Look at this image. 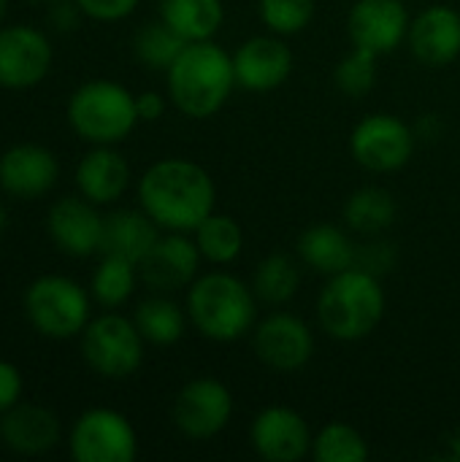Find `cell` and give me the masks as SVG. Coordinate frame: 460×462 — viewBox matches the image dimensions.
Listing matches in <instances>:
<instances>
[{
  "label": "cell",
  "instance_id": "52a82bcc",
  "mask_svg": "<svg viewBox=\"0 0 460 462\" xmlns=\"http://www.w3.org/2000/svg\"><path fill=\"white\" fill-rule=\"evenodd\" d=\"M81 357L87 368L103 379L122 382L138 374L144 365L146 341L138 333L133 317H122L117 311H103L92 317L79 336Z\"/></svg>",
  "mask_w": 460,
  "mask_h": 462
},
{
  "label": "cell",
  "instance_id": "7c38bea8",
  "mask_svg": "<svg viewBox=\"0 0 460 462\" xmlns=\"http://www.w3.org/2000/svg\"><path fill=\"white\" fill-rule=\"evenodd\" d=\"M54 62L52 41L33 24H0V87L33 89Z\"/></svg>",
  "mask_w": 460,
  "mask_h": 462
},
{
  "label": "cell",
  "instance_id": "60d3db41",
  "mask_svg": "<svg viewBox=\"0 0 460 462\" xmlns=\"http://www.w3.org/2000/svg\"><path fill=\"white\" fill-rule=\"evenodd\" d=\"M5 11H8V0H0V24L5 19Z\"/></svg>",
  "mask_w": 460,
  "mask_h": 462
},
{
  "label": "cell",
  "instance_id": "6da1fadb",
  "mask_svg": "<svg viewBox=\"0 0 460 462\" xmlns=\"http://www.w3.org/2000/svg\"><path fill=\"white\" fill-rule=\"evenodd\" d=\"M136 195L138 206L163 233H195L217 203L214 179L187 157H163L152 162L141 173Z\"/></svg>",
  "mask_w": 460,
  "mask_h": 462
},
{
  "label": "cell",
  "instance_id": "9a60e30c",
  "mask_svg": "<svg viewBox=\"0 0 460 462\" xmlns=\"http://www.w3.org/2000/svg\"><path fill=\"white\" fill-rule=\"evenodd\" d=\"M100 206L89 203L81 195L60 198L46 211V236L68 257H92L100 254L103 244Z\"/></svg>",
  "mask_w": 460,
  "mask_h": 462
},
{
  "label": "cell",
  "instance_id": "ac0fdd59",
  "mask_svg": "<svg viewBox=\"0 0 460 462\" xmlns=\"http://www.w3.org/2000/svg\"><path fill=\"white\" fill-rule=\"evenodd\" d=\"M60 179L57 154L41 143H14L0 154V189L11 198H43Z\"/></svg>",
  "mask_w": 460,
  "mask_h": 462
},
{
  "label": "cell",
  "instance_id": "b9f144b4",
  "mask_svg": "<svg viewBox=\"0 0 460 462\" xmlns=\"http://www.w3.org/2000/svg\"><path fill=\"white\" fill-rule=\"evenodd\" d=\"M35 3H54V0H35Z\"/></svg>",
  "mask_w": 460,
  "mask_h": 462
},
{
  "label": "cell",
  "instance_id": "30bf717a",
  "mask_svg": "<svg viewBox=\"0 0 460 462\" xmlns=\"http://www.w3.org/2000/svg\"><path fill=\"white\" fill-rule=\"evenodd\" d=\"M171 420L190 441H209L230 425L233 395L220 379L198 376L176 393Z\"/></svg>",
  "mask_w": 460,
  "mask_h": 462
},
{
  "label": "cell",
  "instance_id": "83f0119b",
  "mask_svg": "<svg viewBox=\"0 0 460 462\" xmlns=\"http://www.w3.org/2000/svg\"><path fill=\"white\" fill-rule=\"evenodd\" d=\"M138 279L141 276H138L136 263H130L125 257H117V254H100V263H98V268L92 271V279H89L92 303H98L106 311L122 309L133 298Z\"/></svg>",
  "mask_w": 460,
  "mask_h": 462
},
{
  "label": "cell",
  "instance_id": "74e56055",
  "mask_svg": "<svg viewBox=\"0 0 460 462\" xmlns=\"http://www.w3.org/2000/svg\"><path fill=\"white\" fill-rule=\"evenodd\" d=\"M171 100H165V95L155 92V89H146V92H138L136 95V111H138V119L141 122H157L163 114H165V106Z\"/></svg>",
  "mask_w": 460,
  "mask_h": 462
},
{
  "label": "cell",
  "instance_id": "d590c367",
  "mask_svg": "<svg viewBox=\"0 0 460 462\" xmlns=\"http://www.w3.org/2000/svg\"><path fill=\"white\" fill-rule=\"evenodd\" d=\"M22 371L11 360H0V414H5L22 401Z\"/></svg>",
  "mask_w": 460,
  "mask_h": 462
},
{
  "label": "cell",
  "instance_id": "4316f807",
  "mask_svg": "<svg viewBox=\"0 0 460 462\" xmlns=\"http://www.w3.org/2000/svg\"><path fill=\"white\" fill-rule=\"evenodd\" d=\"M301 268H304L301 260L282 254V252L263 257L255 268V276H252V290H255L258 300L266 306L290 303L301 290V279H304Z\"/></svg>",
  "mask_w": 460,
  "mask_h": 462
},
{
  "label": "cell",
  "instance_id": "f35d334b",
  "mask_svg": "<svg viewBox=\"0 0 460 462\" xmlns=\"http://www.w3.org/2000/svg\"><path fill=\"white\" fill-rule=\"evenodd\" d=\"M412 127H415L418 143L420 141L434 143V141H439L445 135V119L439 114H423V116H418V122Z\"/></svg>",
  "mask_w": 460,
  "mask_h": 462
},
{
  "label": "cell",
  "instance_id": "4fadbf2b",
  "mask_svg": "<svg viewBox=\"0 0 460 462\" xmlns=\"http://www.w3.org/2000/svg\"><path fill=\"white\" fill-rule=\"evenodd\" d=\"M249 444L266 462H301L312 457L314 433L306 417L290 406H268L249 425Z\"/></svg>",
  "mask_w": 460,
  "mask_h": 462
},
{
  "label": "cell",
  "instance_id": "8d00e7d4",
  "mask_svg": "<svg viewBox=\"0 0 460 462\" xmlns=\"http://www.w3.org/2000/svg\"><path fill=\"white\" fill-rule=\"evenodd\" d=\"M52 8H49V22L60 30V32H70L76 24H79V19L84 16L81 14V8L76 5V0H54V3H49Z\"/></svg>",
  "mask_w": 460,
  "mask_h": 462
},
{
  "label": "cell",
  "instance_id": "5bb4252c",
  "mask_svg": "<svg viewBox=\"0 0 460 462\" xmlns=\"http://www.w3.org/2000/svg\"><path fill=\"white\" fill-rule=\"evenodd\" d=\"M409 24L407 0H355L347 14L350 43L374 57H385L407 43Z\"/></svg>",
  "mask_w": 460,
  "mask_h": 462
},
{
  "label": "cell",
  "instance_id": "44dd1931",
  "mask_svg": "<svg viewBox=\"0 0 460 462\" xmlns=\"http://www.w3.org/2000/svg\"><path fill=\"white\" fill-rule=\"evenodd\" d=\"M76 189L95 206L117 203L130 187V165L117 146H92L76 165Z\"/></svg>",
  "mask_w": 460,
  "mask_h": 462
},
{
  "label": "cell",
  "instance_id": "2e32d148",
  "mask_svg": "<svg viewBox=\"0 0 460 462\" xmlns=\"http://www.w3.org/2000/svg\"><path fill=\"white\" fill-rule=\"evenodd\" d=\"M203 257L192 233H163L152 252L138 263V276L152 292L187 290L198 279Z\"/></svg>",
  "mask_w": 460,
  "mask_h": 462
},
{
  "label": "cell",
  "instance_id": "d4e9b609",
  "mask_svg": "<svg viewBox=\"0 0 460 462\" xmlns=\"http://www.w3.org/2000/svg\"><path fill=\"white\" fill-rule=\"evenodd\" d=\"M399 217V203L396 198L382 189V187H361L355 189L342 208V219L347 225V230L358 233V236H382Z\"/></svg>",
  "mask_w": 460,
  "mask_h": 462
},
{
  "label": "cell",
  "instance_id": "d6986e66",
  "mask_svg": "<svg viewBox=\"0 0 460 462\" xmlns=\"http://www.w3.org/2000/svg\"><path fill=\"white\" fill-rule=\"evenodd\" d=\"M407 43L423 65L442 68L455 62L460 57V11L447 3L423 8L412 16Z\"/></svg>",
  "mask_w": 460,
  "mask_h": 462
},
{
  "label": "cell",
  "instance_id": "d6a6232c",
  "mask_svg": "<svg viewBox=\"0 0 460 462\" xmlns=\"http://www.w3.org/2000/svg\"><path fill=\"white\" fill-rule=\"evenodd\" d=\"M377 60L371 51H363V49H355L339 60L336 70H333V81H336V89L347 97H363L374 89L377 84Z\"/></svg>",
  "mask_w": 460,
  "mask_h": 462
},
{
  "label": "cell",
  "instance_id": "7402d4cb",
  "mask_svg": "<svg viewBox=\"0 0 460 462\" xmlns=\"http://www.w3.org/2000/svg\"><path fill=\"white\" fill-rule=\"evenodd\" d=\"M296 252H298V260L309 271L328 279V276H336L355 265L358 244L350 238V233L344 227L317 222L298 236Z\"/></svg>",
  "mask_w": 460,
  "mask_h": 462
},
{
  "label": "cell",
  "instance_id": "277c9868",
  "mask_svg": "<svg viewBox=\"0 0 460 462\" xmlns=\"http://www.w3.org/2000/svg\"><path fill=\"white\" fill-rule=\"evenodd\" d=\"M385 306L382 279L352 265L325 279L317 295V322L333 341L355 344L380 328Z\"/></svg>",
  "mask_w": 460,
  "mask_h": 462
},
{
  "label": "cell",
  "instance_id": "7bdbcfd3",
  "mask_svg": "<svg viewBox=\"0 0 460 462\" xmlns=\"http://www.w3.org/2000/svg\"><path fill=\"white\" fill-rule=\"evenodd\" d=\"M407 3H409V0H407Z\"/></svg>",
  "mask_w": 460,
  "mask_h": 462
},
{
  "label": "cell",
  "instance_id": "e575fe53",
  "mask_svg": "<svg viewBox=\"0 0 460 462\" xmlns=\"http://www.w3.org/2000/svg\"><path fill=\"white\" fill-rule=\"evenodd\" d=\"M141 0H76L81 14L95 22H122L127 19Z\"/></svg>",
  "mask_w": 460,
  "mask_h": 462
},
{
  "label": "cell",
  "instance_id": "1f68e13d",
  "mask_svg": "<svg viewBox=\"0 0 460 462\" xmlns=\"http://www.w3.org/2000/svg\"><path fill=\"white\" fill-rule=\"evenodd\" d=\"M260 22L282 38L304 32L314 19V0H258Z\"/></svg>",
  "mask_w": 460,
  "mask_h": 462
},
{
  "label": "cell",
  "instance_id": "7a4b0ae2",
  "mask_svg": "<svg viewBox=\"0 0 460 462\" xmlns=\"http://www.w3.org/2000/svg\"><path fill=\"white\" fill-rule=\"evenodd\" d=\"M233 54L214 38L187 43L165 70V95L187 119H211L236 89Z\"/></svg>",
  "mask_w": 460,
  "mask_h": 462
},
{
  "label": "cell",
  "instance_id": "5b68a950",
  "mask_svg": "<svg viewBox=\"0 0 460 462\" xmlns=\"http://www.w3.org/2000/svg\"><path fill=\"white\" fill-rule=\"evenodd\" d=\"M65 116L70 130L92 146H117L141 122L136 95L111 79H89L79 84L68 97Z\"/></svg>",
  "mask_w": 460,
  "mask_h": 462
},
{
  "label": "cell",
  "instance_id": "ba28073f",
  "mask_svg": "<svg viewBox=\"0 0 460 462\" xmlns=\"http://www.w3.org/2000/svg\"><path fill=\"white\" fill-rule=\"evenodd\" d=\"M68 455L76 462H133L138 457V433L122 411L95 406L73 420Z\"/></svg>",
  "mask_w": 460,
  "mask_h": 462
},
{
  "label": "cell",
  "instance_id": "484cf974",
  "mask_svg": "<svg viewBox=\"0 0 460 462\" xmlns=\"http://www.w3.org/2000/svg\"><path fill=\"white\" fill-rule=\"evenodd\" d=\"M133 322L138 328V333L144 336L146 344L152 346H174L182 341L190 319H187V309L179 306L176 300H171L163 292H155L152 298L141 300L133 311Z\"/></svg>",
  "mask_w": 460,
  "mask_h": 462
},
{
  "label": "cell",
  "instance_id": "ab89813d",
  "mask_svg": "<svg viewBox=\"0 0 460 462\" xmlns=\"http://www.w3.org/2000/svg\"><path fill=\"white\" fill-rule=\"evenodd\" d=\"M5 227H8V211H5V206L0 203V236L5 233Z\"/></svg>",
  "mask_w": 460,
  "mask_h": 462
},
{
  "label": "cell",
  "instance_id": "f1b7e54d",
  "mask_svg": "<svg viewBox=\"0 0 460 462\" xmlns=\"http://www.w3.org/2000/svg\"><path fill=\"white\" fill-rule=\"evenodd\" d=\"M198 252L211 265H233L244 252V230L236 217L211 211L192 233Z\"/></svg>",
  "mask_w": 460,
  "mask_h": 462
},
{
  "label": "cell",
  "instance_id": "4dcf8cb0",
  "mask_svg": "<svg viewBox=\"0 0 460 462\" xmlns=\"http://www.w3.org/2000/svg\"><path fill=\"white\" fill-rule=\"evenodd\" d=\"M312 457L317 462H366L369 441L347 422H328L314 433Z\"/></svg>",
  "mask_w": 460,
  "mask_h": 462
},
{
  "label": "cell",
  "instance_id": "3957f363",
  "mask_svg": "<svg viewBox=\"0 0 460 462\" xmlns=\"http://www.w3.org/2000/svg\"><path fill=\"white\" fill-rule=\"evenodd\" d=\"M258 303L252 284L228 271L198 273L184 298L190 325L214 344H233L249 336L258 322Z\"/></svg>",
  "mask_w": 460,
  "mask_h": 462
},
{
  "label": "cell",
  "instance_id": "f546056e",
  "mask_svg": "<svg viewBox=\"0 0 460 462\" xmlns=\"http://www.w3.org/2000/svg\"><path fill=\"white\" fill-rule=\"evenodd\" d=\"M184 46H187V41L179 38L160 16L155 22L141 24L133 35V54L149 70L165 73Z\"/></svg>",
  "mask_w": 460,
  "mask_h": 462
},
{
  "label": "cell",
  "instance_id": "8fae6325",
  "mask_svg": "<svg viewBox=\"0 0 460 462\" xmlns=\"http://www.w3.org/2000/svg\"><path fill=\"white\" fill-rule=\"evenodd\" d=\"M252 349L266 368L277 374H296L306 368L314 355V333L301 317L274 311L255 322Z\"/></svg>",
  "mask_w": 460,
  "mask_h": 462
},
{
  "label": "cell",
  "instance_id": "e0dca14e",
  "mask_svg": "<svg viewBox=\"0 0 460 462\" xmlns=\"http://www.w3.org/2000/svg\"><path fill=\"white\" fill-rule=\"evenodd\" d=\"M236 84L247 92H274L293 73V51L287 38L277 32L252 35L233 51Z\"/></svg>",
  "mask_w": 460,
  "mask_h": 462
},
{
  "label": "cell",
  "instance_id": "8992f818",
  "mask_svg": "<svg viewBox=\"0 0 460 462\" xmlns=\"http://www.w3.org/2000/svg\"><path fill=\"white\" fill-rule=\"evenodd\" d=\"M22 309L38 336L70 341L79 338L92 319V295L70 276L43 273L27 284Z\"/></svg>",
  "mask_w": 460,
  "mask_h": 462
},
{
  "label": "cell",
  "instance_id": "9c48e42d",
  "mask_svg": "<svg viewBox=\"0 0 460 462\" xmlns=\"http://www.w3.org/2000/svg\"><path fill=\"white\" fill-rule=\"evenodd\" d=\"M415 149H418L415 127L388 111L363 116L350 133V154L369 173L401 171L412 160Z\"/></svg>",
  "mask_w": 460,
  "mask_h": 462
},
{
  "label": "cell",
  "instance_id": "836d02e7",
  "mask_svg": "<svg viewBox=\"0 0 460 462\" xmlns=\"http://www.w3.org/2000/svg\"><path fill=\"white\" fill-rule=\"evenodd\" d=\"M396 246L382 238V236H369L366 244H358V257H355V265L374 273V276H385L396 268Z\"/></svg>",
  "mask_w": 460,
  "mask_h": 462
},
{
  "label": "cell",
  "instance_id": "cb8c5ba5",
  "mask_svg": "<svg viewBox=\"0 0 460 462\" xmlns=\"http://www.w3.org/2000/svg\"><path fill=\"white\" fill-rule=\"evenodd\" d=\"M160 19L187 43L211 41L225 24L222 0H157Z\"/></svg>",
  "mask_w": 460,
  "mask_h": 462
},
{
  "label": "cell",
  "instance_id": "ffe728a7",
  "mask_svg": "<svg viewBox=\"0 0 460 462\" xmlns=\"http://www.w3.org/2000/svg\"><path fill=\"white\" fill-rule=\"evenodd\" d=\"M62 428L52 409L35 403H16L0 414V444L22 457H41L60 444Z\"/></svg>",
  "mask_w": 460,
  "mask_h": 462
},
{
  "label": "cell",
  "instance_id": "603a6c76",
  "mask_svg": "<svg viewBox=\"0 0 460 462\" xmlns=\"http://www.w3.org/2000/svg\"><path fill=\"white\" fill-rule=\"evenodd\" d=\"M160 236H163V230L155 225V219L141 206L119 208V211H111L103 222L100 254H117V257H125L138 265L152 252V246L157 244Z\"/></svg>",
  "mask_w": 460,
  "mask_h": 462
}]
</instances>
